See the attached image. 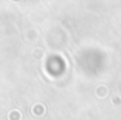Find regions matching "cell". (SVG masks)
<instances>
[{
    "label": "cell",
    "mask_w": 121,
    "mask_h": 120,
    "mask_svg": "<svg viewBox=\"0 0 121 120\" xmlns=\"http://www.w3.org/2000/svg\"><path fill=\"white\" fill-rule=\"evenodd\" d=\"M11 120H18V114L15 112V114H11Z\"/></svg>",
    "instance_id": "cell-1"
}]
</instances>
